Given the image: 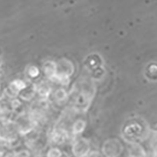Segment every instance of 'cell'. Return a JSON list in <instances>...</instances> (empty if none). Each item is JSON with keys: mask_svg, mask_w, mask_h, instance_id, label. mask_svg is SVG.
<instances>
[{"mask_svg": "<svg viewBox=\"0 0 157 157\" xmlns=\"http://www.w3.org/2000/svg\"><path fill=\"white\" fill-rule=\"evenodd\" d=\"M18 130L19 135H29L36 130L38 123L29 112H20L13 120Z\"/></svg>", "mask_w": 157, "mask_h": 157, "instance_id": "6da1fadb", "label": "cell"}, {"mask_svg": "<svg viewBox=\"0 0 157 157\" xmlns=\"http://www.w3.org/2000/svg\"><path fill=\"white\" fill-rule=\"evenodd\" d=\"M72 154L75 157H87L90 153V144L87 139L80 137L72 144Z\"/></svg>", "mask_w": 157, "mask_h": 157, "instance_id": "7a4b0ae2", "label": "cell"}, {"mask_svg": "<svg viewBox=\"0 0 157 157\" xmlns=\"http://www.w3.org/2000/svg\"><path fill=\"white\" fill-rule=\"evenodd\" d=\"M75 72V64L66 58L57 61V75L70 78Z\"/></svg>", "mask_w": 157, "mask_h": 157, "instance_id": "3957f363", "label": "cell"}, {"mask_svg": "<svg viewBox=\"0 0 157 157\" xmlns=\"http://www.w3.org/2000/svg\"><path fill=\"white\" fill-rule=\"evenodd\" d=\"M36 84V95L38 100L48 101L50 94L52 93V87L48 81H39Z\"/></svg>", "mask_w": 157, "mask_h": 157, "instance_id": "277c9868", "label": "cell"}, {"mask_svg": "<svg viewBox=\"0 0 157 157\" xmlns=\"http://www.w3.org/2000/svg\"><path fill=\"white\" fill-rule=\"evenodd\" d=\"M121 152V146L115 139L106 141L103 147V154L105 157H117Z\"/></svg>", "mask_w": 157, "mask_h": 157, "instance_id": "5b68a950", "label": "cell"}, {"mask_svg": "<svg viewBox=\"0 0 157 157\" xmlns=\"http://www.w3.org/2000/svg\"><path fill=\"white\" fill-rule=\"evenodd\" d=\"M42 73L46 80L52 82L57 75V62L54 60H47L42 65Z\"/></svg>", "mask_w": 157, "mask_h": 157, "instance_id": "8992f818", "label": "cell"}, {"mask_svg": "<svg viewBox=\"0 0 157 157\" xmlns=\"http://www.w3.org/2000/svg\"><path fill=\"white\" fill-rule=\"evenodd\" d=\"M35 95H36V84L30 83L23 91L19 93V98L22 101H25V102H30V101L34 100Z\"/></svg>", "mask_w": 157, "mask_h": 157, "instance_id": "52a82bcc", "label": "cell"}, {"mask_svg": "<svg viewBox=\"0 0 157 157\" xmlns=\"http://www.w3.org/2000/svg\"><path fill=\"white\" fill-rule=\"evenodd\" d=\"M85 128H86V121L84 120L78 118V120L75 121H73V124L71 125L72 135H80V134H82L83 132H84Z\"/></svg>", "mask_w": 157, "mask_h": 157, "instance_id": "ba28073f", "label": "cell"}, {"mask_svg": "<svg viewBox=\"0 0 157 157\" xmlns=\"http://www.w3.org/2000/svg\"><path fill=\"white\" fill-rule=\"evenodd\" d=\"M69 94H68L67 90L65 89L64 87H60V88H57L55 91H54V98L56 102L58 103H63L67 100Z\"/></svg>", "mask_w": 157, "mask_h": 157, "instance_id": "9c48e42d", "label": "cell"}, {"mask_svg": "<svg viewBox=\"0 0 157 157\" xmlns=\"http://www.w3.org/2000/svg\"><path fill=\"white\" fill-rule=\"evenodd\" d=\"M129 157H146L144 149L138 145H133L129 152Z\"/></svg>", "mask_w": 157, "mask_h": 157, "instance_id": "30bf717a", "label": "cell"}, {"mask_svg": "<svg viewBox=\"0 0 157 157\" xmlns=\"http://www.w3.org/2000/svg\"><path fill=\"white\" fill-rule=\"evenodd\" d=\"M10 84H11L14 88H16L19 92H21V91H23L25 88L27 87L29 83L25 82L24 80H21V78H16V80H13Z\"/></svg>", "mask_w": 157, "mask_h": 157, "instance_id": "8fae6325", "label": "cell"}, {"mask_svg": "<svg viewBox=\"0 0 157 157\" xmlns=\"http://www.w3.org/2000/svg\"><path fill=\"white\" fill-rule=\"evenodd\" d=\"M40 72L41 71H40L39 67L36 66V65H29V66L26 68V73L30 78H38L40 75Z\"/></svg>", "mask_w": 157, "mask_h": 157, "instance_id": "7c38bea8", "label": "cell"}, {"mask_svg": "<svg viewBox=\"0 0 157 157\" xmlns=\"http://www.w3.org/2000/svg\"><path fill=\"white\" fill-rule=\"evenodd\" d=\"M63 151L58 147H50L46 152V157H61Z\"/></svg>", "mask_w": 157, "mask_h": 157, "instance_id": "4fadbf2b", "label": "cell"}, {"mask_svg": "<svg viewBox=\"0 0 157 157\" xmlns=\"http://www.w3.org/2000/svg\"><path fill=\"white\" fill-rule=\"evenodd\" d=\"M105 69H104L103 67H101V66H98L95 69H93V71H92V78L93 80H101V78H103V77L105 75Z\"/></svg>", "mask_w": 157, "mask_h": 157, "instance_id": "5bb4252c", "label": "cell"}, {"mask_svg": "<svg viewBox=\"0 0 157 157\" xmlns=\"http://www.w3.org/2000/svg\"><path fill=\"white\" fill-rule=\"evenodd\" d=\"M22 106V102L20 98H13V100H10V107H11L12 111H16L17 109H19Z\"/></svg>", "mask_w": 157, "mask_h": 157, "instance_id": "9a60e30c", "label": "cell"}, {"mask_svg": "<svg viewBox=\"0 0 157 157\" xmlns=\"http://www.w3.org/2000/svg\"><path fill=\"white\" fill-rule=\"evenodd\" d=\"M32 153L29 149H20L17 152H14V157H30Z\"/></svg>", "mask_w": 157, "mask_h": 157, "instance_id": "2e32d148", "label": "cell"}, {"mask_svg": "<svg viewBox=\"0 0 157 157\" xmlns=\"http://www.w3.org/2000/svg\"><path fill=\"white\" fill-rule=\"evenodd\" d=\"M61 157H70V156L68 155L67 153H65V152H63V154H62V156H61Z\"/></svg>", "mask_w": 157, "mask_h": 157, "instance_id": "e0dca14e", "label": "cell"}, {"mask_svg": "<svg viewBox=\"0 0 157 157\" xmlns=\"http://www.w3.org/2000/svg\"><path fill=\"white\" fill-rule=\"evenodd\" d=\"M0 126H1V121H0Z\"/></svg>", "mask_w": 157, "mask_h": 157, "instance_id": "ac0fdd59", "label": "cell"}]
</instances>
